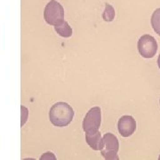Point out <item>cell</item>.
I'll use <instances>...</instances> for the list:
<instances>
[{"mask_svg": "<svg viewBox=\"0 0 160 160\" xmlns=\"http://www.w3.org/2000/svg\"><path fill=\"white\" fill-rule=\"evenodd\" d=\"M75 112L71 106L67 102L55 103L49 111V119L54 126L64 127L69 126L74 118Z\"/></svg>", "mask_w": 160, "mask_h": 160, "instance_id": "cell-1", "label": "cell"}, {"mask_svg": "<svg viewBox=\"0 0 160 160\" xmlns=\"http://www.w3.org/2000/svg\"><path fill=\"white\" fill-rule=\"evenodd\" d=\"M44 19L52 26H57L64 22V9L56 0H50L44 10Z\"/></svg>", "mask_w": 160, "mask_h": 160, "instance_id": "cell-2", "label": "cell"}, {"mask_svg": "<svg viewBox=\"0 0 160 160\" xmlns=\"http://www.w3.org/2000/svg\"><path fill=\"white\" fill-rule=\"evenodd\" d=\"M102 139L104 145H103L102 149H101L102 156L105 159H119V157L118 155V149H119V142L117 136L111 132H108V133H105Z\"/></svg>", "mask_w": 160, "mask_h": 160, "instance_id": "cell-3", "label": "cell"}, {"mask_svg": "<svg viewBox=\"0 0 160 160\" xmlns=\"http://www.w3.org/2000/svg\"><path fill=\"white\" fill-rule=\"evenodd\" d=\"M102 122V112L100 107L89 109L83 120V130L86 133H94L99 131Z\"/></svg>", "mask_w": 160, "mask_h": 160, "instance_id": "cell-4", "label": "cell"}, {"mask_svg": "<svg viewBox=\"0 0 160 160\" xmlns=\"http://www.w3.org/2000/svg\"><path fill=\"white\" fill-rule=\"evenodd\" d=\"M138 51L143 58H153L158 52V42L150 35H143L140 38L137 44Z\"/></svg>", "mask_w": 160, "mask_h": 160, "instance_id": "cell-5", "label": "cell"}, {"mask_svg": "<svg viewBox=\"0 0 160 160\" xmlns=\"http://www.w3.org/2000/svg\"><path fill=\"white\" fill-rule=\"evenodd\" d=\"M118 129L123 137H129L136 130V122L132 116L121 117L118 123Z\"/></svg>", "mask_w": 160, "mask_h": 160, "instance_id": "cell-6", "label": "cell"}, {"mask_svg": "<svg viewBox=\"0 0 160 160\" xmlns=\"http://www.w3.org/2000/svg\"><path fill=\"white\" fill-rule=\"evenodd\" d=\"M86 140L87 144L91 147L93 150H101L102 149L103 139L102 137L101 132L98 131L94 133H86Z\"/></svg>", "mask_w": 160, "mask_h": 160, "instance_id": "cell-7", "label": "cell"}, {"mask_svg": "<svg viewBox=\"0 0 160 160\" xmlns=\"http://www.w3.org/2000/svg\"><path fill=\"white\" fill-rule=\"evenodd\" d=\"M54 30L62 38H70L72 36V29L66 21L57 26H54Z\"/></svg>", "mask_w": 160, "mask_h": 160, "instance_id": "cell-8", "label": "cell"}, {"mask_svg": "<svg viewBox=\"0 0 160 160\" xmlns=\"http://www.w3.org/2000/svg\"><path fill=\"white\" fill-rule=\"evenodd\" d=\"M150 23L155 32L160 36V8L156 9L153 12L150 19Z\"/></svg>", "mask_w": 160, "mask_h": 160, "instance_id": "cell-9", "label": "cell"}, {"mask_svg": "<svg viewBox=\"0 0 160 160\" xmlns=\"http://www.w3.org/2000/svg\"><path fill=\"white\" fill-rule=\"evenodd\" d=\"M115 18V9L113 6L109 4H106L105 5V10L102 13V19L107 22H110L114 20Z\"/></svg>", "mask_w": 160, "mask_h": 160, "instance_id": "cell-10", "label": "cell"}, {"mask_svg": "<svg viewBox=\"0 0 160 160\" xmlns=\"http://www.w3.org/2000/svg\"><path fill=\"white\" fill-rule=\"evenodd\" d=\"M21 109H22V121H21V126L22 127V126L26 124V122H27V120H28V118H29V109H27L25 106H23V105H22Z\"/></svg>", "mask_w": 160, "mask_h": 160, "instance_id": "cell-11", "label": "cell"}, {"mask_svg": "<svg viewBox=\"0 0 160 160\" xmlns=\"http://www.w3.org/2000/svg\"><path fill=\"white\" fill-rule=\"evenodd\" d=\"M158 68L160 69V54L158 55Z\"/></svg>", "mask_w": 160, "mask_h": 160, "instance_id": "cell-12", "label": "cell"}, {"mask_svg": "<svg viewBox=\"0 0 160 160\" xmlns=\"http://www.w3.org/2000/svg\"><path fill=\"white\" fill-rule=\"evenodd\" d=\"M159 159H160V156H159Z\"/></svg>", "mask_w": 160, "mask_h": 160, "instance_id": "cell-13", "label": "cell"}, {"mask_svg": "<svg viewBox=\"0 0 160 160\" xmlns=\"http://www.w3.org/2000/svg\"><path fill=\"white\" fill-rule=\"evenodd\" d=\"M159 102H160V101H159Z\"/></svg>", "mask_w": 160, "mask_h": 160, "instance_id": "cell-14", "label": "cell"}]
</instances>
